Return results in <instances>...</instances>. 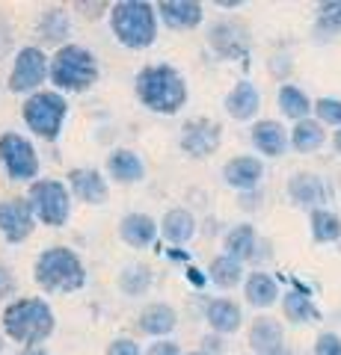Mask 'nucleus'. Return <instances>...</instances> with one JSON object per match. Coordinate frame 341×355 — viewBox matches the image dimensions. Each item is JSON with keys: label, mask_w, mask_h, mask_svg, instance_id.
<instances>
[{"label": "nucleus", "mask_w": 341, "mask_h": 355, "mask_svg": "<svg viewBox=\"0 0 341 355\" xmlns=\"http://www.w3.org/2000/svg\"><path fill=\"white\" fill-rule=\"evenodd\" d=\"M51 83L63 92H86L98 80V60L83 44H60V51L48 60Z\"/></svg>", "instance_id": "20e7f679"}, {"label": "nucleus", "mask_w": 341, "mask_h": 355, "mask_svg": "<svg viewBox=\"0 0 341 355\" xmlns=\"http://www.w3.org/2000/svg\"><path fill=\"white\" fill-rule=\"evenodd\" d=\"M324 139H326V130H324L321 121L303 119V121L294 125L291 137H288V146H294L297 151H317L324 146Z\"/></svg>", "instance_id": "a878e982"}, {"label": "nucleus", "mask_w": 341, "mask_h": 355, "mask_svg": "<svg viewBox=\"0 0 341 355\" xmlns=\"http://www.w3.org/2000/svg\"><path fill=\"white\" fill-rule=\"evenodd\" d=\"M18 355H48L45 349H39V347H33V349H21Z\"/></svg>", "instance_id": "e433bc0d"}, {"label": "nucleus", "mask_w": 341, "mask_h": 355, "mask_svg": "<svg viewBox=\"0 0 341 355\" xmlns=\"http://www.w3.org/2000/svg\"><path fill=\"white\" fill-rule=\"evenodd\" d=\"M279 110L288 119L294 121H303V119H309L312 113V101H309V95L303 92L300 86H294V83H285L279 89Z\"/></svg>", "instance_id": "bb28decb"}, {"label": "nucleus", "mask_w": 341, "mask_h": 355, "mask_svg": "<svg viewBox=\"0 0 341 355\" xmlns=\"http://www.w3.org/2000/svg\"><path fill=\"white\" fill-rule=\"evenodd\" d=\"M335 148H338V154H341V130L335 133Z\"/></svg>", "instance_id": "4c0bfd02"}, {"label": "nucleus", "mask_w": 341, "mask_h": 355, "mask_svg": "<svg viewBox=\"0 0 341 355\" xmlns=\"http://www.w3.org/2000/svg\"><path fill=\"white\" fill-rule=\"evenodd\" d=\"M187 355H208V352H187Z\"/></svg>", "instance_id": "ea45409f"}, {"label": "nucleus", "mask_w": 341, "mask_h": 355, "mask_svg": "<svg viewBox=\"0 0 341 355\" xmlns=\"http://www.w3.org/2000/svg\"><path fill=\"white\" fill-rule=\"evenodd\" d=\"M27 205L33 210V219L48 228H63L72 216V193L57 178H36L30 184Z\"/></svg>", "instance_id": "0eeeda50"}, {"label": "nucleus", "mask_w": 341, "mask_h": 355, "mask_svg": "<svg viewBox=\"0 0 341 355\" xmlns=\"http://www.w3.org/2000/svg\"><path fill=\"white\" fill-rule=\"evenodd\" d=\"M48 80V53L36 48V44H24L15 53L13 71H9V92L15 95H33L39 92V86Z\"/></svg>", "instance_id": "1a4fd4ad"}, {"label": "nucleus", "mask_w": 341, "mask_h": 355, "mask_svg": "<svg viewBox=\"0 0 341 355\" xmlns=\"http://www.w3.org/2000/svg\"><path fill=\"white\" fill-rule=\"evenodd\" d=\"M252 146L267 157H282L288 148V130L276 119H261L252 125Z\"/></svg>", "instance_id": "2eb2a0df"}, {"label": "nucleus", "mask_w": 341, "mask_h": 355, "mask_svg": "<svg viewBox=\"0 0 341 355\" xmlns=\"http://www.w3.org/2000/svg\"><path fill=\"white\" fill-rule=\"evenodd\" d=\"M208 275H211V282L217 287L232 291V287L240 284V279H244V263H238L235 258H228V254H219V258H214L211 266H208Z\"/></svg>", "instance_id": "cd10ccee"}, {"label": "nucleus", "mask_w": 341, "mask_h": 355, "mask_svg": "<svg viewBox=\"0 0 341 355\" xmlns=\"http://www.w3.org/2000/svg\"><path fill=\"white\" fill-rule=\"evenodd\" d=\"M312 110L321 119V125H338L341 128V101L338 98H321L317 104H312Z\"/></svg>", "instance_id": "473e14b6"}, {"label": "nucleus", "mask_w": 341, "mask_h": 355, "mask_svg": "<svg viewBox=\"0 0 341 355\" xmlns=\"http://www.w3.org/2000/svg\"><path fill=\"white\" fill-rule=\"evenodd\" d=\"M69 193H74L86 205H101L107 198V181L98 169H72L69 172Z\"/></svg>", "instance_id": "4468645a"}, {"label": "nucleus", "mask_w": 341, "mask_h": 355, "mask_svg": "<svg viewBox=\"0 0 341 355\" xmlns=\"http://www.w3.org/2000/svg\"><path fill=\"white\" fill-rule=\"evenodd\" d=\"M312 237L317 243H335L341 237V219L326 207L312 210Z\"/></svg>", "instance_id": "c756f323"}, {"label": "nucleus", "mask_w": 341, "mask_h": 355, "mask_svg": "<svg viewBox=\"0 0 341 355\" xmlns=\"http://www.w3.org/2000/svg\"><path fill=\"white\" fill-rule=\"evenodd\" d=\"M315 355H341V338L333 335V331L321 335L315 343Z\"/></svg>", "instance_id": "72a5a7b5"}, {"label": "nucleus", "mask_w": 341, "mask_h": 355, "mask_svg": "<svg viewBox=\"0 0 341 355\" xmlns=\"http://www.w3.org/2000/svg\"><path fill=\"white\" fill-rule=\"evenodd\" d=\"M107 355H140V343L131 338H119L107 347Z\"/></svg>", "instance_id": "f704fd0d"}, {"label": "nucleus", "mask_w": 341, "mask_h": 355, "mask_svg": "<svg viewBox=\"0 0 341 355\" xmlns=\"http://www.w3.org/2000/svg\"><path fill=\"white\" fill-rule=\"evenodd\" d=\"M175 326H178V314H175V308L167 302H151L149 308H142V314H140V329L151 338L169 335Z\"/></svg>", "instance_id": "a211bd4d"}, {"label": "nucleus", "mask_w": 341, "mask_h": 355, "mask_svg": "<svg viewBox=\"0 0 341 355\" xmlns=\"http://www.w3.org/2000/svg\"><path fill=\"white\" fill-rule=\"evenodd\" d=\"M107 172L113 181L119 184H137L146 178V163L140 160V154L137 151H131V148H116L113 154L107 157Z\"/></svg>", "instance_id": "f3484780"}, {"label": "nucleus", "mask_w": 341, "mask_h": 355, "mask_svg": "<svg viewBox=\"0 0 341 355\" xmlns=\"http://www.w3.org/2000/svg\"><path fill=\"white\" fill-rule=\"evenodd\" d=\"M134 89H137V98L151 113L172 116L187 101V83L172 65H146L137 74Z\"/></svg>", "instance_id": "f03ea898"}, {"label": "nucleus", "mask_w": 341, "mask_h": 355, "mask_svg": "<svg viewBox=\"0 0 341 355\" xmlns=\"http://www.w3.org/2000/svg\"><path fill=\"white\" fill-rule=\"evenodd\" d=\"M0 355H3V338H0Z\"/></svg>", "instance_id": "58836bf2"}, {"label": "nucleus", "mask_w": 341, "mask_h": 355, "mask_svg": "<svg viewBox=\"0 0 341 355\" xmlns=\"http://www.w3.org/2000/svg\"><path fill=\"white\" fill-rule=\"evenodd\" d=\"M33 279L45 293H74L86 284V266L69 246H51L39 252L33 263Z\"/></svg>", "instance_id": "7ed1b4c3"}, {"label": "nucleus", "mask_w": 341, "mask_h": 355, "mask_svg": "<svg viewBox=\"0 0 341 355\" xmlns=\"http://www.w3.org/2000/svg\"><path fill=\"white\" fill-rule=\"evenodd\" d=\"M158 12L163 18V24L172 30H193L202 24V3H193V0H163L158 6Z\"/></svg>", "instance_id": "dca6fc26"}, {"label": "nucleus", "mask_w": 341, "mask_h": 355, "mask_svg": "<svg viewBox=\"0 0 341 355\" xmlns=\"http://www.w3.org/2000/svg\"><path fill=\"white\" fill-rule=\"evenodd\" d=\"M72 33V21L65 9H48L45 15L39 18V36L45 42H65Z\"/></svg>", "instance_id": "c85d7f7f"}, {"label": "nucleus", "mask_w": 341, "mask_h": 355, "mask_svg": "<svg viewBox=\"0 0 341 355\" xmlns=\"http://www.w3.org/2000/svg\"><path fill=\"white\" fill-rule=\"evenodd\" d=\"M33 228H36V219H33L27 198H3L0 202V237L6 243H24L33 234Z\"/></svg>", "instance_id": "9d476101"}, {"label": "nucleus", "mask_w": 341, "mask_h": 355, "mask_svg": "<svg viewBox=\"0 0 341 355\" xmlns=\"http://www.w3.org/2000/svg\"><path fill=\"white\" fill-rule=\"evenodd\" d=\"M240 308L238 302H232V299H214L211 305H208V323H211L214 331H219V335H235V331L240 329Z\"/></svg>", "instance_id": "5701e85b"}, {"label": "nucleus", "mask_w": 341, "mask_h": 355, "mask_svg": "<svg viewBox=\"0 0 341 355\" xmlns=\"http://www.w3.org/2000/svg\"><path fill=\"white\" fill-rule=\"evenodd\" d=\"M288 193L297 205H306V207H312V205H321L326 202V184L321 181L317 175H309V172H303V175H294L291 178V184H288Z\"/></svg>", "instance_id": "4be33fe9"}, {"label": "nucleus", "mask_w": 341, "mask_h": 355, "mask_svg": "<svg viewBox=\"0 0 341 355\" xmlns=\"http://www.w3.org/2000/svg\"><path fill=\"white\" fill-rule=\"evenodd\" d=\"M223 178L235 190H256L258 181L264 178V163L252 157V154H244V157H235L223 166Z\"/></svg>", "instance_id": "f8f14e48"}, {"label": "nucleus", "mask_w": 341, "mask_h": 355, "mask_svg": "<svg viewBox=\"0 0 341 355\" xmlns=\"http://www.w3.org/2000/svg\"><path fill=\"white\" fill-rule=\"evenodd\" d=\"M181 148L193 157H208L219 148V128L211 119H193L184 125L181 133Z\"/></svg>", "instance_id": "9b49d317"}, {"label": "nucleus", "mask_w": 341, "mask_h": 355, "mask_svg": "<svg viewBox=\"0 0 341 355\" xmlns=\"http://www.w3.org/2000/svg\"><path fill=\"white\" fill-rule=\"evenodd\" d=\"M149 284H151V272H149V266H142V263L125 266L122 275H119V287H122V293H128V296L146 293Z\"/></svg>", "instance_id": "7c9ffc66"}, {"label": "nucleus", "mask_w": 341, "mask_h": 355, "mask_svg": "<svg viewBox=\"0 0 341 355\" xmlns=\"http://www.w3.org/2000/svg\"><path fill=\"white\" fill-rule=\"evenodd\" d=\"M160 234L167 237L169 243L175 246H184V243H190L193 234H196V219L187 207H172L167 210V216L160 219Z\"/></svg>", "instance_id": "aec40b11"}, {"label": "nucleus", "mask_w": 341, "mask_h": 355, "mask_svg": "<svg viewBox=\"0 0 341 355\" xmlns=\"http://www.w3.org/2000/svg\"><path fill=\"white\" fill-rule=\"evenodd\" d=\"M0 166L9 181L18 184H33L39 178V154L24 133H0Z\"/></svg>", "instance_id": "6e6552de"}, {"label": "nucleus", "mask_w": 341, "mask_h": 355, "mask_svg": "<svg viewBox=\"0 0 341 355\" xmlns=\"http://www.w3.org/2000/svg\"><path fill=\"white\" fill-rule=\"evenodd\" d=\"M258 107H261V95H258V89L252 86L249 80H240L232 92L226 95V110H228V116L238 119V121H247L258 113Z\"/></svg>", "instance_id": "6ab92c4d"}, {"label": "nucleus", "mask_w": 341, "mask_h": 355, "mask_svg": "<svg viewBox=\"0 0 341 355\" xmlns=\"http://www.w3.org/2000/svg\"><path fill=\"white\" fill-rule=\"evenodd\" d=\"M0 326H3L9 340L21 343L24 349H33L53 335L57 317H53V308L42 296H21L3 308Z\"/></svg>", "instance_id": "f257e3e1"}, {"label": "nucleus", "mask_w": 341, "mask_h": 355, "mask_svg": "<svg viewBox=\"0 0 341 355\" xmlns=\"http://www.w3.org/2000/svg\"><path fill=\"white\" fill-rule=\"evenodd\" d=\"M244 293H247L249 305L270 308L279 299V284H276V279H270L267 272H252L247 279V284H244Z\"/></svg>", "instance_id": "b1692460"}, {"label": "nucleus", "mask_w": 341, "mask_h": 355, "mask_svg": "<svg viewBox=\"0 0 341 355\" xmlns=\"http://www.w3.org/2000/svg\"><path fill=\"white\" fill-rule=\"evenodd\" d=\"M249 347L261 355H276L282 349V326L270 317H261L249 329Z\"/></svg>", "instance_id": "412c9836"}, {"label": "nucleus", "mask_w": 341, "mask_h": 355, "mask_svg": "<svg viewBox=\"0 0 341 355\" xmlns=\"http://www.w3.org/2000/svg\"><path fill=\"white\" fill-rule=\"evenodd\" d=\"M21 116H24V125L39 139H57L65 125V116H69V101L57 89H39V92L27 95Z\"/></svg>", "instance_id": "423d86ee"}, {"label": "nucleus", "mask_w": 341, "mask_h": 355, "mask_svg": "<svg viewBox=\"0 0 341 355\" xmlns=\"http://www.w3.org/2000/svg\"><path fill=\"white\" fill-rule=\"evenodd\" d=\"M282 311H285V317L294 320V323H309V320H315V305H312V299L309 296H303V293H285L282 299Z\"/></svg>", "instance_id": "2f4dec72"}, {"label": "nucleus", "mask_w": 341, "mask_h": 355, "mask_svg": "<svg viewBox=\"0 0 341 355\" xmlns=\"http://www.w3.org/2000/svg\"><path fill=\"white\" fill-rule=\"evenodd\" d=\"M256 249H258V234L252 225H238L226 234V254L235 258L238 263L249 261L252 254H256Z\"/></svg>", "instance_id": "393cba45"}, {"label": "nucleus", "mask_w": 341, "mask_h": 355, "mask_svg": "<svg viewBox=\"0 0 341 355\" xmlns=\"http://www.w3.org/2000/svg\"><path fill=\"white\" fill-rule=\"evenodd\" d=\"M110 27L125 48L142 51L158 36V12L146 0H119L110 9Z\"/></svg>", "instance_id": "39448f33"}, {"label": "nucleus", "mask_w": 341, "mask_h": 355, "mask_svg": "<svg viewBox=\"0 0 341 355\" xmlns=\"http://www.w3.org/2000/svg\"><path fill=\"white\" fill-rule=\"evenodd\" d=\"M146 355H181V347L172 340H158V343H151Z\"/></svg>", "instance_id": "c9c22d12"}, {"label": "nucleus", "mask_w": 341, "mask_h": 355, "mask_svg": "<svg viewBox=\"0 0 341 355\" xmlns=\"http://www.w3.org/2000/svg\"><path fill=\"white\" fill-rule=\"evenodd\" d=\"M119 237L134 249H149L158 240V222L149 214H125L119 222Z\"/></svg>", "instance_id": "ddd939ff"}]
</instances>
